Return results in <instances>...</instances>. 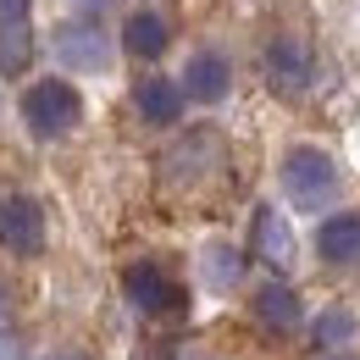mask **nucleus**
<instances>
[{
  "instance_id": "nucleus-1",
  "label": "nucleus",
  "mask_w": 360,
  "mask_h": 360,
  "mask_svg": "<svg viewBox=\"0 0 360 360\" xmlns=\"http://www.w3.org/2000/svg\"><path fill=\"white\" fill-rule=\"evenodd\" d=\"M283 188H288V200H294L300 211H321V205L338 194V167H333V155H321L316 144L288 150V161H283Z\"/></svg>"
},
{
  "instance_id": "nucleus-2",
  "label": "nucleus",
  "mask_w": 360,
  "mask_h": 360,
  "mask_svg": "<svg viewBox=\"0 0 360 360\" xmlns=\"http://www.w3.org/2000/svg\"><path fill=\"white\" fill-rule=\"evenodd\" d=\"M78 111H84V100L72 84H61V78H45V84H34V89L22 94V117H28V128L39 139H61L78 128Z\"/></svg>"
},
{
  "instance_id": "nucleus-3",
  "label": "nucleus",
  "mask_w": 360,
  "mask_h": 360,
  "mask_svg": "<svg viewBox=\"0 0 360 360\" xmlns=\"http://www.w3.org/2000/svg\"><path fill=\"white\" fill-rule=\"evenodd\" d=\"M0 244L11 255H39L45 250V211L28 194H6L0 200Z\"/></svg>"
},
{
  "instance_id": "nucleus-4",
  "label": "nucleus",
  "mask_w": 360,
  "mask_h": 360,
  "mask_svg": "<svg viewBox=\"0 0 360 360\" xmlns=\"http://www.w3.org/2000/svg\"><path fill=\"white\" fill-rule=\"evenodd\" d=\"M56 56H61V67L100 72L111 61V39H105L100 22H67V28H56Z\"/></svg>"
},
{
  "instance_id": "nucleus-5",
  "label": "nucleus",
  "mask_w": 360,
  "mask_h": 360,
  "mask_svg": "<svg viewBox=\"0 0 360 360\" xmlns=\"http://www.w3.org/2000/svg\"><path fill=\"white\" fill-rule=\"evenodd\" d=\"M128 300H134L144 316H167V311H183V288L167 277V271L155 266V261H139V266H128Z\"/></svg>"
},
{
  "instance_id": "nucleus-6",
  "label": "nucleus",
  "mask_w": 360,
  "mask_h": 360,
  "mask_svg": "<svg viewBox=\"0 0 360 360\" xmlns=\"http://www.w3.org/2000/svg\"><path fill=\"white\" fill-rule=\"evenodd\" d=\"M28 67V0H0V72Z\"/></svg>"
},
{
  "instance_id": "nucleus-7",
  "label": "nucleus",
  "mask_w": 360,
  "mask_h": 360,
  "mask_svg": "<svg viewBox=\"0 0 360 360\" xmlns=\"http://www.w3.org/2000/svg\"><path fill=\"white\" fill-rule=\"evenodd\" d=\"M227 84H233V67H227L217 50H200L194 61H188V78H183V89L194 94L200 105H217L227 94Z\"/></svg>"
},
{
  "instance_id": "nucleus-8",
  "label": "nucleus",
  "mask_w": 360,
  "mask_h": 360,
  "mask_svg": "<svg viewBox=\"0 0 360 360\" xmlns=\"http://www.w3.org/2000/svg\"><path fill=\"white\" fill-rule=\"evenodd\" d=\"M321 255L333 261V266H360V211H344V217H333V222H321Z\"/></svg>"
},
{
  "instance_id": "nucleus-9",
  "label": "nucleus",
  "mask_w": 360,
  "mask_h": 360,
  "mask_svg": "<svg viewBox=\"0 0 360 360\" xmlns=\"http://www.w3.org/2000/svg\"><path fill=\"white\" fill-rule=\"evenodd\" d=\"M134 105H139V117L144 122H178V111H183V89L178 84H167V78H144L139 84V94H134Z\"/></svg>"
},
{
  "instance_id": "nucleus-10",
  "label": "nucleus",
  "mask_w": 360,
  "mask_h": 360,
  "mask_svg": "<svg viewBox=\"0 0 360 360\" xmlns=\"http://www.w3.org/2000/svg\"><path fill=\"white\" fill-rule=\"evenodd\" d=\"M255 311H261V321H266V327H277V333H294V327L305 321L300 294H294V288H283V283H266V288L255 294Z\"/></svg>"
},
{
  "instance_id": "nucleus-11",
  "label": "nucleus",
  "mask_w": 360,
  "mask_h": 360,
  "mask_svg": "<svg viewBox=\"0 0 360 360\" xmlns=\"http://www.w3.org/2000/svg\"><path fill=\"white\" fill-rule=\"evenodd\" d=\"M266 61H271V84L277 89H305L311 84V67H305V50L294 45V39H277V45L266 50Z\"/></svg>"
},
{
  "instance_id": "nucleus-12",
  "label": "nucleus",
  "mask_w": 360,
  "mask_h": 360,
  "mask_svg": "<svg viewBox=\"0 0 360 360\" xmlns=\"http://www.w3.org/2000/svg\"><path fill=\"white\" fill-rule=\"evenodd\" d=\"M122 45L134 50L139 61H155L167 50V22L155 11H139V17H128V28H122Z\"/></svg>"
},
{
  "instance_id": "nucleus-13",
  "label": "nucleus",
  "mask_w": 360,
  "mask_h": 360,
  "mask_svg": "<svg viewBox=\"0 0 360 360\" xmlns=\"http://www.w3.org/2000/svg\"><path fill=\"white\" fill-rule=\"evenodd\" d=\"M255 244H261L266 266H288V261H294V233H288V222H283L277 211H261V217H255Z\"/></svg>"
},
{
  "instance_id": "nucleus-14",
  "label": "nucleus",
  "mask_w": 360,
  "mask_h": 360,
  "mask_svg": "<svg viewBox=\"0 0 360 360\" xmlns=\"http://www.w3.org/2000/svg\"><path fill=\"white\" fill-rule=\"evenodd\" d=\"M349 333H355V316H349V311H327L321 321H316V344H327V349L344 344Z\"/></svg>"
},
{
  "instance_id": "nucleus-15",
  "label": "nucleus",
  "mask_w": 360,
  "mask_h": 360,
  "mask_svg": "<svg viewBox=\"0 0 360 360\" xmlns=\"http://www.w3.org/2000/svg\"><path fill=\"white\" fill-rule=\"evenodd\" d=\"M211 277H217V283H233V277H238V255H233V250H217V255H211Z\"/></svg>"
},
{
  "instance_id": "nucleus-16",
  "label": "nucleus",
  "mask_w": 360,
  "mask_h": 360,
  "mask_svg": "<svg viewBox=\"0 0 360 360\" xmlns=\"http://www.w3.org/2000/svg\"><path fill=\"white\" fill-rule=\"evenodd\" d=\"M0 360H22V355H17V338H11V333H0Z\"/></svg>"
},
{
  "instance_id": "nucleus-17",
  "label": "nucleus",
  "mask_w": 360,
  "mask_h": 360,
  "mask_svg": "<svg viewBox=\"0 0 360 360\" xmlns=\"http://www.w3.org/2000/svg\"><path fill=\"white\" fill-rule=\"evenodd\" d=\"M84 6H111V0H84Z\"/></svg>"
},
{
  "instance_id": "nucleus-18",
  "label": "nucleus",
  "mask_w": 360,
  "mask_h": 360,
  "mask_svg": "<svg viewBox=\"0 0 360 360\" xmlns=\"http://www.w3.org/2000/svg\"><path fill=\"white\" fill-rule=\"evenodd\" d=\"M183 360H205V355H194V349H188V355H183Z\"/></svg>"
},
{
  "instance_id": "nucleus-19",
  "label": "nucleus",
  "mask_w": 360,
  "mask_h": 360,
  "mask_svg": "<svg viewBox=\"0 0 360 360\" xmlns=\"http://www.w3.org/2000/svg\"><path fill=\"white\" fill-rule=\"evenodd\" d=\"M56 360H84V355H56Z\"/></svg>"
}]
</instances>
